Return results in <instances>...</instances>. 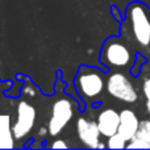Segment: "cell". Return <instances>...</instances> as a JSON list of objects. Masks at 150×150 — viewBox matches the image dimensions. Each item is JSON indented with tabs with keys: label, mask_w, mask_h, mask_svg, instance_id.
<instances>
[{
	"label": "cell",
	"mask_w": 150,
	"mask_h": 150,
	"mask_svg": "<svg viewBox=\"0 0 150 150\" xmlns=\"http://www.w3.org/2000/svg\"><path fill=\"white\" fill-rule=\"evenodd\" d=\"M128 141L122 137L121 134L116 133V134L108 137V142H107V148L108 149H125L127 148Z\"/></svg>",
	"instance_id": "cell-12"
},
{
	"label": "cell",
	"mask_w": 150,
	"mask_h": 150,
	"mask_svg": "<svg viewBox=\"0 0 150 150\" xmlns=\"http://www.w3.org/2000/svg\"><path fill=\"white\" fill-rule=\"evenodd\" d=\"M74 86L80 99L87 103H93L99 99L105 87L104 73L93 66L80 65L75 75Z\"/></svg>",
	"instance_id": "cell-1"
},
{
	"label": "cell",
	"mask_w": 150,
	"mask_h": 150,
	"mask_svg": "<svg viewBox=\"0 0 150 150\" xmlns=\"http://www.w3.org/2000/svg\"><path fill=\"white\" fill-rule=\"evenodd\" d=\"M74 116V104L69 98H61L53 104L52 117L47 124V133L53 137L58 136Z\"/></svg>",
	"instance_id": "cell-5"
},
{
	"label": "cell",
	"mask_w": 150,
	"mask_h": 150,
	"mask_svg": "<svg viewBox=\"0 0 150 150\" xmlns=\"http://www.w3.org/2000/svg\"><path fill=\"white\" fill-rule=\"evenodd\" d=\"M15 136L12 133V128H9V120H5L3 127L0 128V148H15Z\"/></svg>",
	"instance_id": "cell-10"
},
{
	"label": "cell",
	"mask_w": 150,
	"mask_h": 150,
	"mask_svg": "<svg viewBox=\"0 0 150 150\" xmlns=\"http://www.w3.org/2000/svg\"><path fill=\"white\" fill-rule=\"evenodd\" d=\"M52 148L53 149H67L69 145L63 140H55L54 142L52 144Z\"/></svg>",
	"instance_id": "cell-14"
},
{
	"label": "cell",
	"mask_w": 150,
	"mask_h": 150,
	"mask_svg": "<svg viewBox=\"0 0 150 150\" xmlns=\"http://www.w3.org/2000/svg\"><path fill=\"white\" fill-rule=\"evenodd\" d=\"M149 120H150V119H149Z\"/></svg>",
	"instance_id": "cell-15"
},
{
	"label": "cell",
	"mask_w": 150,
	"mask_h": 150,
	"mask_svg": "<svg viewBox=\"0 0 150 150\" xmlns=\"http://www.w3.org/2000/svg\"><path fill=\"white\" fill-rule=\"evenodd\" d=\"M142 92L146 99V109H148V112H150V78H148V79L144 82Z\"/></svg>",
	"instance_id": "cell-13"
},
{
	"label": "cell",
	"mask_w": 150,
	"mask_h": 150,
	"mask_svg": "<svg viewBox=\"0 0 150 150\" xmlns=\"http://www.w3.org/2000/svg\"><path fill=\"white\" fill-rule=\"evenodd\" d=\"M134 59V54L125 42L120 38L111 37L105 40L100 52V63L111 69H127L130 67Z\"/></svg>",
	"instance_id": "cell-2"
},
{
	"label": "cell",
	"mask_w": 150,
	"mask_h": 150,
	"mask_svg": "<svg viewBox=\"0 0 150 150\" xmlns=\"http://www.w3.org/2000/svg\"><path fill=\"white\" fill-rule=\"evenodd\" d=\"M98 127L100 129V133L104 137H111L119 132L120 125V113L115 111L113 108L103 109L98 115Z\"/></svg>",
	"instance_id": "cell-8"
},
{
	"label": "cell",
	"mask_w": 150,
	"mask_h": 150,
	"mask_svg": "<svg viewBox=\"0 0 150 150\" xmlns=\"http://www.w3.org/2000/svg\"><path fill=\"white\" fill-rule=\"evenodd\" d=\"M133 138L144 141V142H146L150 146V120H142V121H140L138 130Z\"/></svg>",
	"instance_id": "cell-11"
},
{
	"label": "cell",
	"mask_w": 150,
	"mask_h": 150,
	"mask_svg": "<svg viewBox=\"0 0 150 150\" xmlns=\"http://www.w3.org/2000/svg\"><path fill=\"white\" fill-rule=\"evenodd\" d=\"M37 112L29 101L21 100L17 105V119L12 125V133L15 140L24 138L34 127Z\"/></svg>",
	"instance_id": "cell-6"
},
{
	"label": "cell",
	"mask_w": 150,
	"mask_h": 150,
	"mask_svg": "<svg viewBox=\"0 0 150 150\" xmlns=\"http://www.w3.org/2000/svg\"><path fill=\"white\" fill-rule=\"evenodd\" d=\"M105 87L112 98L124 103H134L138 99V93L133 83L122 73H112L107 79Z\"/></svg>",
	"instance_id": "cell-4"
},
{
	"label": "cell",
	"mask_w": 150,
	"mask_h": 150,
	"mask_svg": "<svg viewBox=\"0 0 150 150\" xmlns=\"http://www.w3.org/2000/svg\"><path fill=\"white\" fill-rule=\"evenodd\" d=\"M127 20L133 37L142 47L150 45V12L140 1L130 3L127 8Z\"/></svg>",
	"instance_id": "cell-3"
},
{
	"label": "cell",
	"mask_w": 150,
	"mask_h": 150,
	"mask_svg": "<svg viewBox=\"0 0 150 150\" xmlns=\"http://www.w3.org/2000/svg\"><path fill=\"white\" fill-rule=\"evenodd\" d=\"M138 127H140V120L132 109H122L120 112V125L117 133L121 134L128 142L134 137Z\"/></svg>",
	"instance_id": "cell-9"
},
{
	"label": "cell",
	"mask_w": 150,
	"mask_h": 150,
	"mask_svg": "<svg viewBox=\"0 0 150 150\" xmlns=\"http://www.w3.org/2000/svg\"><path fill=\"white\" fill-rule=\"evenodd\" d=\"M76 133L80 142L88 149H98L100 144V129L98 121H91L80 117L76 121Z\"/></svg>",
	"instance_id": "cell-7"
}]
</instances>
